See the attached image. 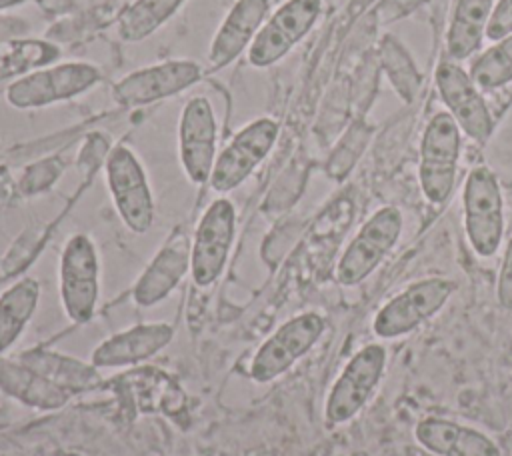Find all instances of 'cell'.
I'll return each instance as SVG.
<instances>
[{
  "label": "cell",
  "instance_id": "cell-1",
  "mask_svg": "<svg viewBox=\"0 0 512 456\" xmlns=\"http://www.w3.org/2000/svg\"><path fill=\"white\" fill-rule=\"evenodd\" d=\"M464 228L472 250L490 258L504 234V204L496 174L488 166H474L464 182Z\"/></svg>",
  "mask_w": 512,
  "mask_h": 456
},
{
  "label": "cell",
  "instance_id": "cell-2",
  "mask_svg": "<svg viewBox=\"0 0 512 456\" xmlns=\"http://www.w3.org/2000/svg\"><path fill=\"white\" fill-rule=\"evenodd\" d=\"M104 172L114 208L126 228L136 234L148 232L154 222V196L138 156L118 144L106 156Z\"/></svg>",
  "mask_w": 512,
  "mask_h": 456
},
{
  "label": "cell",
  "instance_id": "cell-3",
  "mask_svg": "<svg viewBox=\"0 0 512 456\" xmlns=\"http://www.w3.org/2000/svg\"><path fill=\"white\" fill-rule=\"evenodd\" d=\"M100 80V70L88 62H60L22 74L6 90V102L14 108H42L74 98Z\"/></svg>",
  "mask_w": 512,
  "mask_h": 456
},
{
  "label": "cell",
  "instance_id": "cell-4",
  "mask_svg": "<svg viewBox=\"0 0 512 456\" xmlns=\"http://www.w3.org/2000/svg\"><path fill=\"white\" fill-rule=\"evenodd\" d=\"M458 158L460 126L450 112H438L422 134L418 166L420 188L432 204H442L452 194Z\"/></svg>",
  "mask_w": 512,
  "mask_h": 456
},
{
  "label": "cell",
  "instance_id": "cell-5",
  "mask_svg": "<svg viewBox=\"0 0 512 456\" xmlns=\"http://www.w3.org/2000/svg\"><path fill=\"white\" fill-rule=\"evenodd\" d=\"M60 300L66 316L76 322H88L98 304L100 264L90 236L74 234L66 240L60 254Z\"/></svg>",
  "mask_w": 512,
  "mask_h": 456
},
{
  "label": "cell",
  "instance_id": "cell-6",
  "mask_svg": "<svg viewBox=\"0 0 512 456\" xmlns=\"http://www.w3.org/2000/svg\"><path fill=\"white\" fill-rule=\"evenodd\" d=\"M236 236V208L228 198H216L204 210L190 246V274L196 286L214 284L228 262Z\"/></svg>",
  "mask_w": 512,
  "mask_h": 456
},
{
  "label": "cell",
  "instance_id": "cell-7",
  "mask_svg": "<svg viewBox=\"0 0 512 456\" xmlns=\"http://www.w3.org/2000/svg\"><path fill=\"white\" fill-rule=\"evenodd\" d=\"M400 232V210L396 206L378 208L342 252L336 264V280L342 286H356L366 280L398 242Z\"/></svg>",
  "mask_w": 512,
  "mask_h": 456
},
{
  "label": "cell",
  "instance_id": "cell-8",
  "mask_svg": "<svg viewBox=\"0 0 512 456\" xmlns=\"http://www.w3.org/2000/svg\"><path fill=\"white\" fill-rule=\"evenodd\" d=\"M456 284L448 278H424L392 296L374 316L372 330L378 338L404 336L432 318L452 296Z\"/></svg>",
  "mask_w": 512,
  "mask_h": 456
},
{
  "label": "cell",
  "instance_id": "cell-9",
  "mask_svg": "<svg viewBox=\"0 0 512 456\" xmlns=\"http://www.w3.org/2000/svg\"><path fill=\"white\" fill-rule=\"evenodd\" d=\"M280 134L276 120L262 116L242 126L216 156L208 184L224 194L238 188L270 154Z\"/></svg>",
  "mask_w": 512,
  "mask_h": 456
},
{
  "label": "cell",
  "instance_id": "cell-10",
  "mask_svg": "<svg viewBox=\"0 0 512 456\" xmlns=\"http://www.w3.org/2000/svg\"><path fill=\"white\" fill-rule=\"evenodd\" d=\"M386 368V348L382 344L362 346L342 368L340 376L332 384L324 416L328 424H342L354 418L372 392L376 390Z\"/></svg>",
  "mask_w": 512,
  "mask_h": 456
},
{
  "label": "cell",
  "instance_id": "cell-11",
  "mask_svg": "<svg viewBox=\"0 0 512 456\" xmlns=\"http://www.w3.org/2000/svg\"><path fill=\"white\" fill-rule=\"evenodd\" d=\"M324 328V318L316 312H304L284 322L256 350L250 364L252 380L264 384L282 376L296 360L310 352L324 334Z\"/></svg>",
  "mask_w": 512,
  "mask_h": 456
},
{
  "label": "cell",
  "instance_id": "cell-12",
  "mask_svg": "<svg viewBox=\"0 0 512 456\" xmlns=\"http://www.w3.org/2000/svg\"><path fill=\"white\" fill-rule=\"evenodd\" d=\"M322 12V0H286L258 30L248 48V62L266 68L284 58L316 24Z\"/></svg>",
  "mask_w": 512,
  "mask_h": 456
},
{
  "label": "cell",
  "instance_id": "cell-13",
  "mask_svg": "<svg viewBox=\"0 0 512 456\" xmlns=\"http://www.w3.org/2000/svg\"><path fill=\"white\" fill-rule=\"evenodd\" d=\"M218 122L212 102L206 96L190 98L178 120V156L180 164L194 184L210 180L216 162Z\"/></svg>",
  "mask_w": 512,
  "mask_h": 456
},
{
  "label": "cell",
  "instance_id": "cell-14",
  "mask_svg": "<svg viewBox=\"0 0 512 456\" xmlns=\"http://www.w3.org/2000/svg\"><path fill=\"white\" fill-rule=\"evenodd\" d=\"M200 76L202 68L194 60H166L126 74L112 94L122 106H144L190 88Z\"/></svg>",
  "mask_w": 512,
  "mask_h": 456
},
{
  "label": "cell",
  "instance_id": "cell-15",
  "mask_svg": "<svg viewBox=\"0 0 512 456\" xmlns=\"http://www.w3.org/2000/svg\"><path fill=\"white\" fill-rule=\"evenodd\" d=\"M436 88L456 124L476 142H486L494 130V120L470 74L456 62H440L436 68Z\"/></svg>",
  "mask_w": 512,
  "mask_h": 456
},
{
  "label": "cell",
  "instance_id": "cell-16",
  "mask_svg": "<svg viewBox=\"0 0 512 456\" xmlns=\"http://www.w3.org/2000/svg\"><path fill=\"white\" fill-rule=\"evenodd\" d=\"M268 12L270 0H236L232 4L210 42L208 62L212 70L228 66L250 48L268 18Z\"/></svg>",
  "mask_w": 512,
  "mask_h": 456
},
{
  "label": "cell",
  "instance_id": "cell-17",
  "mask_svg": "<svg viewBox=\"0 0 512 456\" xmlns=\"http://www.w3.org/2000/svg\"><path fill=\"white\" fill-rule=\"evenodd\" d=\"M190 246L192 240L176 230L150 260L134 286V300L142 306H152L164 300L190 272Z\"/></svg>",
  "mask_w": 512,
  "mask_h": 456
},
{
  "label": "cell",
  "instance_id": "cell-18",
  "mask_svg": "<svg viewBox=\"0 0 512 456\" xmlns=\"http://www.w3.org/2000/svg\"><path fill=\"white\" fill-rule=\"evenodd\" d=\"M414 436L422 448L436 456H502L496 442L484 432L440 416L420 420Z\"/></svg>",
  "mask_w": 512,
  "mask_h": 456
},
{
  "label": "cell",
  "instance_id": "cell-19",
  "mask_svg": "<svg viewBox=\"0 0 512 456\" xmlns=\"http://www.w3.org/2000/svg\"><path fill=\"white\" fill-rule=\"evenodd\" d=\"M172 336H174L172 326L164 322L132 326L104 340L92 352V364L96 368H116V366L136 364L160 352L172 340Z\"/></svg>",
  "mask_w": 512,
  "mask_h": 456
},
{
  "label": "cell",
  "instance_id": "cell-20",
  "mask_svg": "<svg viewBox=\"0 0 512 456\" xmlns=\"http://www.w3.org/2000/svg\"><path fill=\"white\" fill-rule=\"evenodd\" d=\"M0 390L26 406L42 410L60 408L70 398V392L62 390L20 360L0 358Z\"/></svg>",
  "mask_w": 512,
  "mask_h": 456
},
{
  "label": "cell",
  "instance_id": "cell-21",
  "mask_svg": "<svg viewBox=\"0 0 512 456\" xmlns=\"http://www.w3.org/2000/svg\"><path fill=\"white\" fill-rule=\"evenodd\" d=\"M494 0H458L448 26V54L452 60L470 58L486 34Z\"/></svg>",
  "mask_w": 512,
  "mask_h": 456
},
{
  "label": "cell",
  "instance_id": "cell-22",
  "mask_svg": "<svg viewBox=\"0 0 512 456\" xmlns=\"http://www.w3.org/2000/svg\"><path fill=\"white\" fill-rule=\"evenodd\" d=\"M18 360L66 392L88 390L100 382L96 366L92 362L84 364L78 358L62 356L56 352L32 350L22 354Z\"/></svg>",
  "mask_w": 512,
  "mask_h": 456
},
{
  "label": "cell",
  "instance_id": "cell-23",
  "mask_svg": "<svg viewBox=\"0 0 512 456\" xmlns=\"http://www.w3.org/2000/svg\"><path fill=\"white\" fill-rule=\"evenodd\" d=\"M40 300L36 278L16 280L0 294V354L8 350L28 326Z\"/></svg>",
  "mask_w": 512,
  "mask_h": 456
},
{
  "label": "cell",
  "instance_id": "cell-24",
  "mask_svg": "<svg viewBox=\"0 0 512 456\" xmlns=\"http://www.w3.org/2000/svg\"><path fill=\"white\" fill-rule=\"evenodd\" d=\"M184 0H136L118 18V36L140 42L170 20Z\"/></svg>",
  "mask_w": 512,
  "mask_h": 456
},
{
  "label": "cell",
  "instance_id": "cell-25",
  "mask_svg": "<svg viewBox=\"0 0 512 456\" xmlns=\"http://www.w3.org/2000/svg\"><path fill=\"white\" fill-rule=\"evenodd\" d=\"M470 78L478 88L492 90L512 82V34L496 40L494 46L474 58L470 66Z\"/></svg>",
  "mask_w": 512,
  "mask_h": 456
},
{
  "label": "cell",
  "instance_id": "cell-26",
  "mask_svg": "<svg viewBox=\"0 0 512 456\" xmlns=\"http://www.w3.org/2000/svg\"><path fill=\"white\" fill-rule=\"evenodd\" d=\"M512 34V0H498L488 26H486V36L490 40H502Z\"/></svg>",
  "mask_w": 512,
  "mask_h": 456
},
{
  "label": "cell",
  "instance_id": "cell-27",
  "mask_svg": "<svg viewBox=\"0 0 512 456\" xmlns=\"http://www.w3.org/2000/svg\"><path fill=\"white\" fill-rule=\"evenodd\" d=\"M498 302L504 310H512V238L506 246L500 274H498V286H496Z\"/></svg>",
  "mask_w": 512,
  "mask_h": 456
},
{
  "label": "cell",
  "instance_id": "cell-28",
  "mask_svg": "<svg viewBox=\"0 0 512 456\" xmlns=\"http://www.w3.org/2000/svg\"><path fill=\"white\" fill-rule=\"evenodd\" d=\"M26 0H0V10H6V8H14L18 4H24Z\"/></svg>",
  "mask_w": 512,
  "mask_h": 456
},
{
  "label": "cell",
  "instance_id": "cell-29",
  "mask_svg": "<svg viewBox=\"0 0 512 456\" xmlns=\"http://www.w3.org/2000/svg\"><path fill=\"white\" fill-rule=\"evenodd\" d=\"M6 424H10V414L0 406V428H4Z\"/></svg>",
  "mask_w": 512,
  "mask_h": 456
},
{
  "label": "cell",
  "instance_id": "cell-30",
  "mask_svg": "<svg viewBox=\"0 0 512 456\" xmlns=\"http://www.w3.org/2000/svg\"><path fill=\"white\" fill-rule=\"evenodd\" d=\"M6 276V270L2 268V264H0V278H4Z\"/></svg>",
  "mask_w": 512,
  "mask_h": 456
}]
</instances>
